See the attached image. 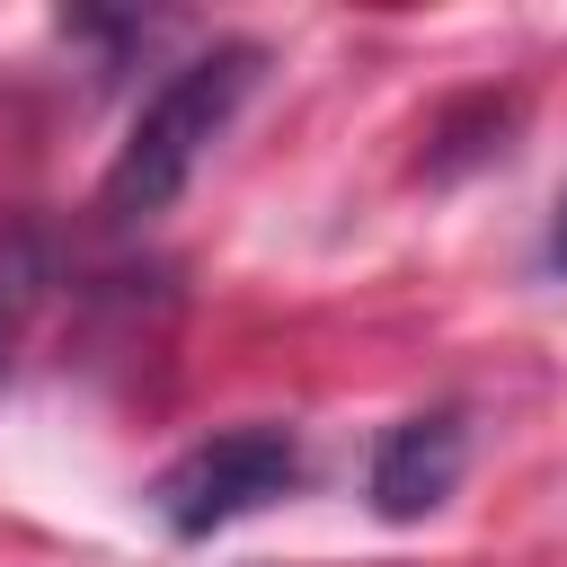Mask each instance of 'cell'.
Returning a JSON list of instances; mask_svg holds the SVG:
<instances>
[{"mask_svg": "<svg viewBox=\"0 0 567 567\" xmlns=\"http://www.w3.org/2000/svg\"><path fill=\"white\" fill-rule=\"evenodd\" d=\"M257 71H266V53H257V44H204V53H186V62H177L142 106H133V133H124V142H115V159H106L97 213H106L115 230H133V221L168 213V204L195 186V168L213 159V142L230 133V115L248 106Z\"/></svg>", "mask_w": 567, "mask_h": 567, "instance_id": "6da1fadb", "label": "cell"}, {"mask_svg": "<svg viewBox=\"0 0 567 567\" xmlns=\"http://www.w3.org/2000/svg\"><path fill=\"white\" fill-rule=\"evenodd\" d=\"M301 487V434L292 425H230V434H204L186 443L159 478H151V514L177 532V540H213L248 514H266L275 496Z\"/></svg>", "mask_w": 567, "mask_h": 567, "instance_id": "7a4b0ae2", "label": "cell"}, {"mask_svg": "<svg viewBox=\"0 0 567 567\" xmlns=\"http://www.w3.org/2000/svg\"><path fill=\"white\" fill-rule=\"evenodd\" d=\"M470 470V416L461 408H416L372 443V514L381 523H425Z\"/></svg>", "mask_w": 567, "mask_h": 567, "instance_id": "3957f363", "label": "cell"}, {"mask_svg": "<svg viewBox=\"0 0 567 567\" xmlns=\"http://www.w3.org/2000/svg\"><path fill=\"white\" fill-rule=\"evenodd\" d=\"M44 284H53V239H44V221H35V213H0V381H9L18 346H27V319H35Z\"/></svg>", "mask_w": 567, "mask_h": 567, "instance_id": "277c9868", "label": "cell"}, {"mask_svg": "<svg viewBox=\"0 0 567 567\" xmlns=\"http://www.w3.org/2000/svg\"><path fill=\"white\" fill-rule=\"evenodd\" d=\"M540 257H549V275H567V195H558V221H549V248Z\"/></svg>", "mask_w": 567, "mask_h": 567, "instance_id": "5b68a950", "label": "cell"}]
</instances>
